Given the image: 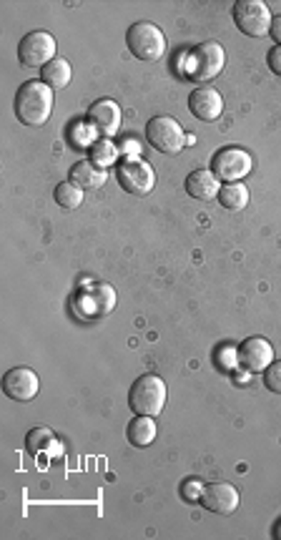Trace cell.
<instances>
[{
  "mask_svg": "<svg viewBox=\"0 0 281 540\" xmlns=\"http://www.w3.org/2000/svg\"><path fill=\"white\" fill-rule=\"evenodd\" d=\"M15 119L20 121L23 126L38 129L43 126L45 121L51 119L53 113V89L45 86L43 81H28L23 83L13 101Z\"/></svg>",
  "mask_w": 281,
  "mask_h": 540,
  "instance_id": "1",
  "label": "cell"
},
{
  "mask_svg": "<svg viewBox=\"0 0 281 540\" xmlns=\"http://www.w3.org/2000/svg\"><path fill=\"white\" fill-rule=\"evenodd\" d=\"M223 66H226V51L216 41L199 43L183 60V71L196 83H207L211 78H216L223 71Z\"/></svg>",
  "mask_w": 281,
  "mask_h": 540,
  "instance_id": "2",
  "label": "cell"
},
{
  "mask_svg": "<svg viewBox=\"0 0 281 540\" xmlns=\"http://www.w3.org/2000/svg\"><path fill=\"white\" fill-rule=\"evenodd\" d=\"M129 407L136 415H161L166 407V382L159 375H141L129 390Z\"/></svg>",
  "mask_w": 281,
  "mask_h": 540,
  "instance_id": "3",
  "label": "cell"
},
{
  "mask_svg": "<svg viewBox=\"0 0 281 540\" xmlns=\"http://www.w3.org/2000/svg\"><path fill=\"white\" fill-rule=\"evenodd\" d=\"M126 45L131 51V56L138 60H159L166 53V35L156 23L148 20H138L131 28L126 30Z\"/></svg>",
  "mask_w": 281,
  "mask_h": 540,
  "instance_id": "4",
  "label": "cell"
},
{
  "mask_svg": "<svg viewBox=\"0 0 281 540\" xmlns=\"http://www.w3.org/2000/svg\"><path fill=\"white\" fill-rule=\"evenodd\" d=\"M254 168L252 153L241 146H223L211 159V174L226 184H238L244 176H249Z\"/></svg>",
  "mask_w": 281,
  "mask_h": 540,
  "instance_id": "5",
  "label": "cell"
},
{
  "mask_svg": "<svg viewBox=\"0 0 281 540\" xmlns=\"http://www.w3.org/2000/svg\"><path fill=\"white\" fill-rule=\"evenodd\" d=\"M116 307V289L111 285L83 286L74 297V312L81 319H101Z\"/></svg>",
  "mask_w": 281,
  "mask_h": 540,
  "instance_id": "6",
  "label": "cell"
},
{
  "mask_svg": "<svg viewBox=\"0 0 281 540\" xmlns=\"http://www.w3.org/2000/svg\"><path fill=\"white\" fill-rule=\"evenodd\" d=\"M271 11L261 0H237L234 3V23L244 35L264 38L271 30Z\"/></svg>",
  "mask_w": 281,
  "mask_h": 540,
  "instance_id": "7",
  "label": "cell"
},
{
  "mask_svg": "<svg viewBox=\"0 0 281 540\" xmlns=\"http://www.w3.org/2000/svg\"><path fill=\"white\" fill-rule=\"evenodd\" d=\"M56 56V38L48 30H30L18 43V60L26 68H45Z\"/></svg>",
  "mask_w": 281,
  "mask_h": 540,
  "instance_id": "8",
  "label": "cell"
},
{
  "mask_svg": "<svg viewBox=\"0 0 281 540\" xmlns=\"http://www.w3.org/2000/svg\"><path fill=\"white\" fill-rule=\"evenodd\" d=\"M146 141L161 153H178L183 151V129L176 119L171 116H153L146 123Z\"/></svg>",
  "mask_w": 281,
  "mask_h": 540,
  "instance_id": "9",
  "label": "cell"
},
{
  "mask_svg": "<svg viewBox=\"0 0 281 540\" xmlns=\"http://www.w3.org/2000/svg\"><path fill=\"white\" fill-rule=\"evenodd\" d=\"M237 362L252 375H264L274 362V347L264 337H249L238 345Z\"/></svg>",
  "mask_w": 281,
  "mask_h": 540,
  "instance_id": "10",
  "label": "cell"
},
{
  "mask_svg": "<svg viewBox=\"0 0 281 540\" xmlns=\"http://www.w3.org/2000/svg\"><path fill=\"white\" fill-rule=\"evenodd\" d=\"M119 181L123 192L134 196H146L156 186V174H153L151 164L134 159V161H123L119 166Z\"/></svg>",
  "mask_w": 281,
  "mask_h": 540,
  "instance_id": "11",
  "label": "cell"
},
{
  "mask_svg": "<svg viewBox=\"0 0 281 540\" xmlns=\"http://www.w3.org/2000/svg\"><path fill=\"white\" fill-rule=\"evenodd\" d=\"M41 390V380L30 367H13L3 375V392L15 403H30Z\"/></svg>",
  "mask_w": 281,
  "mask_h": 540,
  "instance_id": "12",
  "label": "cell"
},
{
  "mask_svg": "<svg viewBox=\"0 0 281 540\" xmlns=\"http://www.w3.org/2000/svg\"><path fill=\"white\" fill-rule=\"evenodd\" d=\"M208 513L216 515H231L238 508V490L231 482H208L201 490L199 500Z\"/></svg>",
  "mask_w": 281,
  "mask_h": 540,
  "instance_id": "13",
  "label": "cell"
},
{
  "mask_svg": "<svg viewBox=\"0 0 281 540\" xmlns=\"http://www.w3.org/2000/svg\"><path fill=\"white\" fill-rule=\"evenodd\" d=\"M189 111H191L193 119L207 121V123L222 119L223 113L222 93L216 89H211V86H199V89H193L191 96H189Z\"/></svg>",
  "mask_w": 281,
  "mask_h": 540,
  "instance_id": "14",
  "label": "cell"
},
{
  "mask_svg": "<svg viewBox=\"0 0 281 540\" xmlns=\"http://www.w3.org/2000/svg\"><path fill=\"white\" fill-rule=\"evenodd\" d=\"M89 121L90 126L104 136H116L121 131V121H123V113H121V106L111 98H101L89 108Z\"/></svg>",
  "mask_w": 281,
  "mask_h": 540,
  "instance_id": "15",
  "label": "cell"
},
{
  "mask_svg": "<svg viewBox=\"0 0 281 540\" xmlns=\"http://www.w3.org/2000/svg\"><path fill=\"white\" fill-rule=\"evenodd\" d=\"M219 192H222V186H219V179L211 174V168H196V171H191L189 176H186V194L191 196V199H199V201H211V199H216L219 196Z\"/></svg>",
  "mask_w": 281,
  "mask_h": 540,
  "instance_id": "16",
  "label": "cell"
},
{
  "mask_svg": "<svg viewBox=\"0 0 281 540\" xmlns=\"http://www.w3.org/2000/svg\"><path fill=\"white\" fill-rule=\"evenodd\" d=\"M108 179V171L104 166H98L93 159H86V161H78V164L71 168V181L75 186H81L83 192H96L101 189Z\"/></svg>",
  "mask_w": 281,
  "mask_h": 540,
  "instance_id": "17",
  "label": "cell"
},
{
  "mask_svg": "<svg viewBox=\"0 0 281 540\" xmlns=\"http://www.w3.org/2000/svg\"><path fill=\"white\" fill-rule=\"evenodd\" d=\"M126 437H129V442L134 448H148L156 440V422H153V418H148V415H136L134 420L129 422Z\"/></svg>",
  "mask_w": 281,
  "mask_h": 540,
  "instance_id": "18",
  "label": "cell"
},
{
  "mask_svg": "<svg viewBox=\"0 0 281 540\" xmlns=\"http://www.w3.org/2000/svg\"><path fill=\"white\" fill-rule=\"evenodd\" d=\"M74 78V71H71V63L66 59H53L43 71H41V81L45 86H51L53 90H63Z\"/></svg>",
  "mask_w": 281,
  "mask_h": 540,
  "instance_id": "19",
  "label": "cell"
},
{
  "mask_svg": "<svg viewBox=\"0 0 281 540\" xmlns=\"http://www.w3.org/2000/svg\"><path fill=\"white\" fill-rule=\"evenodd\" d=\"M219 204L229 211H244L249 207V189L244 184H226L219 192Z\"/></svg>",
  "mask_w": 281,
  "mask_h": 540,
  "instance_id": "20",
  "label": "cell"
},
{
  "mask_svg": "<svg viewBox=\"0 0 281 540\" xmlns=\"http://www.w3.org/2000/svg\"><path fill=\"white\" fill-rule=\"evenodd\" d=\"M53 196H56V204L66 211H74L83 204V189L75 186L74 181H63V184H59Z\"/></svg>",
  "mask_w": 281,
  "mask_h": 540,
  "instance_id": "21",
  "label": "cell"
},
{
  "mask_svg": "<svg viewBox=\"0 0 281 540\" xmlns=\"http://www.w3.org/2000/svg\"><path fill=\"white\" fill-rule=\"evenodd\" d=\"M51 448H56L53 430H48V427H33L28 435H26V450H28L30 455H41V452H48Z\"/></svg>",
  "mask_w": 281,
  "mask_h": 540,
  "instance_id": "22",
  "label": "cell"
},
{
  "mask_svg": "<svg viewBox=\"0 0 281 540\" xmlns=\"http://www.w3.org/2000/svg\"><path fill=\"white\" fill-rule=\"evenodd\" d=\"M264 385H267L269 392L281 395V360L271 362V367L264 372Z\"/></svg>",
  "mask_w": 281,
  "mask_h": 540,
  "instance_id": "23",
  "label": "cell"
},
{
  "mask_svg": "<svg viewBox=\"0 0 281 540\" xmlns=\"http://www.w3.org/2000/svg\"><path fill=\"white\" fill-rule=\"evenodd\" d=\"M93 161L105 168V164L113 161V146H111V144H98V146H96V153H93Z\"/></svg>",
  "mask_w": 281,
  "mask_h": 540,
  "instance_id": "24",
  "label": "cell"
},
{
  "mask_svg": "<svg viewBox=\"0 0 281 540\" xmlns=\"http://www.w3.org/2000/svg\"><path fill=\"white\" fill-rule=\"evenodd\" d=\"M267 63H269V71L281 78V45H274V48L269 51Z\"/></svg>",
  "mask_w": 281,
  "mask_h": 540,
  "instance_id": "25",
  "label": "cell"
},
{
  "mask_svg": "<svg viewBox=\"0 0 281 540\" xmlns=\"http://www.w3.org/2000/svg\"><path fill=\"white\" fill-rule=\"evenodd\" d=\"M201 490H204V485L196 481H189L183 485V496H186V500H201Z\"/></svg>",
  "mask_w": 281,
  "mask_h": 540,
  "instance_id": "26",
  "label": "cell"
},
{
  "mask_svg": "<svg viewBox=\"0 0 281 540\" xmlns=\"http://www.w3.org/2000/svg\"><path fill=\"white\" fill-rule=\"evenodd\" d=\"M269 35H271V38L281 45V15L271 20V30H269Z\"/></svg>",
  "mask_w": 281,
  "mask_h": 540,
  "instance_id": "27",
  "label": "cell"
},
{
  "mask_svg": "<svg viewBox=\"0 0 281 540\" xmlns=\"http://www.w3.org/2000/svg\"><path fill=\"white\" fill-rule=\"evenodd\" d=\"M277 538H279V540H281V526H279V528H277Z\"/></svg>",
  "mask_w": 281,
  "mask_h": 540,
  "instance_id": "28",
  "label": "cell"
}]
</instances>
